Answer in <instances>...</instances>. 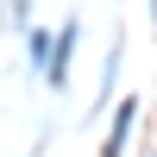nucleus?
I'll return each mask as SVG.
<instances>
[{"mask_svg":"<svg viewBox=\"0 0 157 157\" xmlns=\"http://www.w3.org/2000/svg\"><path fill=\"white\" fill-rule=\"evenodd\" d=\"M69 57H75V19L69 25H63V32H57V50H50V88H63V69H69Z\"/></svg>","mask_w":157,"mask_h":157,"instance_id":"f257e3e1","label":"nucleus"},{"mask_svg":"<svg viewBox=\"0 0 157 157\" xmlns=\"http://www.w3.org/2000/svg\"><path fill=\"white\" fill-rule=\"evenodd\" d=\"M132 113H138L132 101H120V120H113V132H107V145H101V157H120V151H126V126H132Z\"/></svg>","mask_w":157,"mask_h":157,"instance_id":"f03ea898","label":"nucleus"},{"mask_svg":"<svg viewBox=\"0 0 157 157\" xmlns=\"http://www.w3.org/2000/svg\"><path fill=\"white\" fill-rule=\"evenodd\" d=\"M13 13H19V19H25V0H13Z\"/></svg>","mask_w":157,"mask_h":157,"instance_id":"7ed1b4c3","label":"nucleus"}]
</instances>
